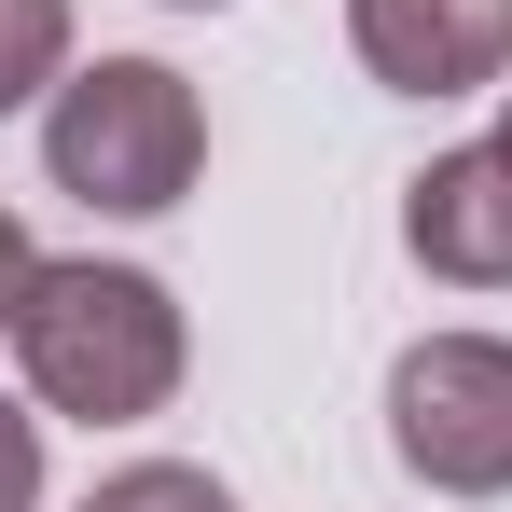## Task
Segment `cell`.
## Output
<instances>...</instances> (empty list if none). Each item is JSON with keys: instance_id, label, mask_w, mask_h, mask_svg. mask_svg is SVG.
<instances>
[{"instance_id": "6da1fadb", "label": "cell", "mask_w": 512, "mask_h": 512, "mask_svg": "<svg viewBox=\"0 0 512 512\" xmlns=\"http://www.w3.org/2000/svg\"><path fill=\"white\" fill-rule=\"evenodd\" d=\"M14 374L42 416H84V429H139L180 402L194 374V333H180V291L153 263H42L28 305H14Z\"/></svg>"}, {"instance_id": "7a4b0ae2", "label": "cell", "mask_w": 512, "mask_h": 512, "mask_svg": "<svg viewBox=\"0 0 512 512\" xmlns=\"http://www.w3.org/2000/svg\"><path fill=\"white\" fill-rule=\"evenodd\" d=\"M194 167H208V97L167 56H97L42 97V180L111 208V222H167L194 194Z\"/></svg>"}, {"instance_id": "3957f363", "label": "cell", "mask_w": 512, "mask_h": 512, "mask_svg": "<svg viewBox=\"0 0 512 512\" xmlns=\"http://www.w3.org/2000/svg\"><path fill=\"white\" fill-rule=\"evenodd\" d=\"M388 457L429 499H512V346L499 333H416L388 360Z\"/></svg>"}, {"instance_id": "277c9868", "label": "cell", "mask_w": 512, "mask_h": 512, "mask_svg": "<svg viewBox=\"0 0 512 512\" xmlns=\"http://www.w3.org/2000/svg\"><path fill=\"white\" fill-rule=\"evenodd\" d=\"M346 42L388 97H485L512 84V0H346Z\"/></svg>"}, {"instance_id": "5b68a950", "label": "cell", "mask_w": 512, "mask_h": 512, "mask_svg": "<svg viewBox=\"0 0 512 512\" xmlns=\"http://www.w3.org/2000/svg\"><path fill=\"white\" fill-rule=\"evenodd\" d=\"M402 250L443 291H512V139H457L402 180Z\"/></svg>"}, {"instance_id": "8992f818", "label": "cell", "mask_w": 512, "mask_h": 512, "mask_svg": "<svg viewBox=\"0 0 512 512\" xmlns=\"http://www.w3.org/2000/svg\"><path fill=\"white\" fill-rule=\"evenodd\" d=\"M70 84V0H0V111Z\"/></svg>"}, {"instance_id": "52a82bcc", "label": "cell", "mask_w": 512, "mask_h": 512, "mask_svg": "<svg viewBox=\"0 0 512 512\" xmlns=\"http://www.w3.org/2000/svg\"><path fill=\"white\" fill-rule=\"evenodd\" d=\"M84 512H236V499H222V471H194V457H125Z\"/></svg>"}, {"instance_id": "ba28073f", "label": "cell", "mask_w": 512, "mask_h": 512, "mask_svg": "<svg viewBox=\"0 0 512 512\" xmlns=\"http://www.w3.org/2000/svg\"><path fill=\"white\" fill-rule=\"evenodd\" d=\"M0 512H42V416L0 402Z\"/></svg>"}, {"instance_id": "9c48e42d", "label": "cell", "mask_w": 512, "mask_h": 512, "mask_svg": "<svg viewBox=\"0 0 512 512\" xmlns=\"http://www.w3.org/2000/svg\"><path fill=\"white\" fill-rule=\"evenodd\" d=\"M28 277H42V250H28V222L0 208V333H14V305H28Z\"/></svg>"}, {"instance_id": "30bf717a", "label": "cell", "mask_w": 512, "mask_h": 512, "mask_svg": "<svg viewBox=\"0 0 512 512\" xmlns=\"http://www.w3.org/2000/svg\"><path fill=\"white\" fill-rule=\"evenodd\" d=\"M167 14H222V0H167Z\"/></svg>"}, {"instance_id": "8fae6325", "label": "cell", "mask_w": 512, "mask_h": 512, "mask_svg": "<svg viewBox=\"0 0 512 512\" xmlns=\"http://www.w3.org/2000/svg\"><path fill=\"white\" fill-rule=\"evenodd\" d=\"M499 139H512V84H499Z\"/></svg>"}]
</instances>
